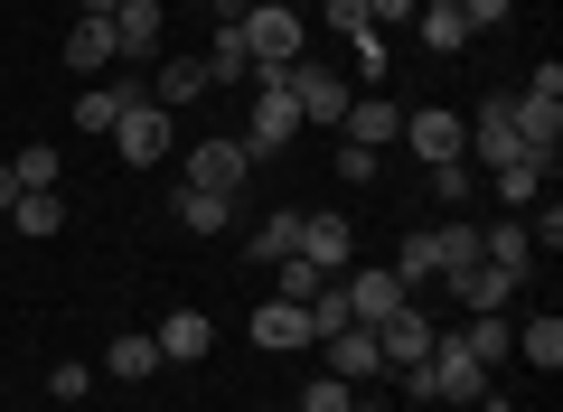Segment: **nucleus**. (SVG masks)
<instances>
[{
    "label": "nucleus",
    "mask_w": 563,
    "mask_h": 412,
    "mask_svg": "<svg viewBox=\"0 0 563 412\" xmlns=\"http://www.w3.org/2000/svg\"><path fill=\"white\" fill-rule=\"evenodd\" d=\"M291 103H301V132H339L347 103H357V85H347L329 57H301L291 66Z\"/></svg>",
    "instance_id": "f257e3e1"
},
{
    "label": "nucleus",
    "mask_w": 563,
    "mask_h": 412,
    "mask_svg": "<svg viewBox=\"0 0 563 412\" xmlns=\"http://www.w3.org/2000/svg\"><path fill=\"white\" fill-rule=\"evenodd\" d=\"M235 38H244V57H254V66H291V57H301V38H310V20H301V10H282V0H254V10L235 20Z\"/></svg>",
    "instance_id": "f03ea898"
},
{
    "label": "nucleus",
    "mask_w": 563,
    "mask_h": 412,
    "mask_svg": "<svg viewBox=\"0 0 563 412\" xmlns=\"http://www.w3.org/2000/svg\"><path fill=\"white\" fill-rule=\"evenodd\" d=\"M244 178H254V151H244V141H198V151H188V188H207V197H244Z\"/></svg>",
    "instance_id": "7ed1b4c3"
},
{
    "label": "nucleus",
    "mask_w": 563,
    "mask_h": 412,
    "mask_svg": "<svg viewBox=\"0 0 563 412\" xmlns=\"http://www.w3.org/2000/svg\"><path fill=\"white\" fill-rule=\"evenodd\" d=\"M347 254H357V225H347V207H301V263H320V272L339 281Z\"/></svg>",
    "instance_id": "20e7f679"
},
{
    "label": "nucleus",
    "mask_w": 563,
    "mask_h": 412,
    "mask_svg": "<svg viewBox=\"0 0 563 412\" xmlns=\"http://www.w3.org/2000/svg\"><path fill=\"white\" fill-rule=\"evenodd\" d=\"M404 141H413L422 169H432V159H461V151H470V113H451V103H422V113H404Z\"/></svg>",
    "instance_id": "39448f33"
},
{
    "label": "nucleus",
    "mask_w": 563,
    "mask_h": 412,
    "mask_svg": "<svg viewBox=\"0 0 563 412\" xmlns=\"http://www.w3.org/2000/svg\"><path fill=\"white\" fill-rule=\"evenodd\" d=\"M432 337H442V329H432L413 300H404V310H385V319H376V356H385V375H395V366H422V356H432Z\"/></svg>",
    "instance_id": "423d86ee"
},
{
    "label": "nucleus",
    "mask_w": 563,
    "mask_h": 412,
    "mask_svg": "<svg viewBox=\"0 0 563 412\" xmlns=\"http://www.w3.org/2000/svg\"><path fill=\"white\" fill-rule=\"evenodd\" d=\"M320 375H339V385H366V375H385V356H376V329H329L320 337Z\"/></svg>",
    "instance_id": "0eeeda50"
},
{
    "label": "nucleus",
    "mask_w": 563,
    "mask_h": 412,
    "mask_svg": "<svg viewBox=\"0 0 563 412\" xmlns=\"http://www.w3.org/2000/svg\"><path fill=\"white\" fill-rule=\"evenodd\" d=\"M113 151L132 159V169H161V159H169V113H161V103H132V113L113 122Z\"/></svg>",
    "instance_id": "6e6552de"
},
{
    "label": "nucleus",
    "mask_w": 563,
    "mask_h": 412,
    "mask_svg": "<svg viewBox=\"0 0 563 412\" xmlns=\"http://www.w3.org/2000/svg\"><path fill=\"white\" fill-rule=\"evenodd\" d=\"M461 159H470V169H507V159H526V151H517V122H507V94L470 113V151H461Z\"/></svg>",
    "instance_id": "1a4fd4ad"
},
{
    "label": "nucleus",
    "mask_w": 563,
    "mask_h": 412,
    "mask_svg": "<svg viewBox=\"0 0 563 412\" xmlns=\"http://www.w3.org/2000/svg\"><path fill=\"white\" fill-rule=\"evenodd\" d=\"M432 385H442V403H479V393H488V366L461 347V337H432Z\"/></svg>",
    "instance_id": "9d476101"
},
{
    "label": "nucleus",
    "mask_w": 563,
    "mask_h": 412,
    "mask_svg": "<svg viewBox=\"0 0 563 412\" xmlns=\"http://www.w3.org/2000/svg\"><path fill=\"white\" fill-rule=\"evenodd\" d=\"M442 291H451V300H461V310H470V319H488V310H507V300H517V291H526V281H517V272H498V263H470V272H451V281H442Z\"/></svg>",
    "instance_id": "9b49d317"
},
{
    "label": "nucleus",
    "mask_w": 563,
    "mask_h": 412,
    "mask_svg": "<svg viewBox=\"0 0 563 412\" xmlns=\"http://www.w3.org/2000/svg\"><path fill=\"white\" fill-rule=\"evenodd\" d=\"M339 300H347V319H357V329H376V319H385V310H404L413 291H404L395 272H339Z\"/></svg>",
    "instance_id": "f8f14e48"
},
{
    "label": "nucleus",
    "mask_w": 563,
    "mask_h": 412,
    "mask_svg": "<svg viewBox=\"0 0 563 412\" xmlns=\"http://www.w3.org/2000/svg\"><path fill=\"white\" fill-rule=\"evenodd\" d=\"M66 66H76L85 85H95V76H113V66H122V38H113V20H76V29H66Z\"/></svg>",
    "instance_id": "ddd939ff"
},
{
    "label": "nucleus",
    "mask_w": 563,
    "mask_h": 412,
    "mask_svg": "<svg viewBox=\"0 0 563 412\" xmlns=\"http://www.w3.org/2000/svg\"><path fill=\"white\" fill-rule=\"evenodd\" d=\"M151 337H161V366H198V356L217 347V319H207V310H169Z\"/></svg>",
    "instance_id": "4468645a"
},
{
    "label": "nucleus",
    "mask_w": 563,
    "mask_h": 412,
    "mask_svg": "<svg viewBox=\"0 0 563 412\" xmlns=\"http://www.w3.org/2000/svg\"><path fill=\"white\" fill-rule=\"evenodd\" d=\"M479 263H498V272L536 281V235H526V216H498V225H479Z\"/></svg>",
    "instance_id": "2eb2a0df"
},
{
    "label": "nucleus",
    "mask_w": 563,
    "mask_h": 412,
    "mask_svg": "<svg viewBox=\"0 0 563 412\" xmlns=\"http://www.w3.org/2000/svg\"><path fill=\"white\" fill-rule=\"evenodd\" d=\"M161 0H122L113 10V38H122V66H141V57H161Z\"/></svg>",
    "instance_id": "dca6fc26"
},
{
    "label": "nucleus",
    "mask_w": 563,
    "mask_h": 412,
    "mask_svg": "<svg viewBox=\"0 0 563 412\" xmlns=\"http://www.w3.org/2000/svg\"><path fill=\"white\" fill-rule=\"evenodd\" d=\"M339 132L357 141V151H385V141H404V113H395V94H357Z\"/></svg>",
    "instance_id": "f3484780"
},
{
    "label": "nucleus",
    "mask_w": 563,
    "mask_h": 412,
    "mask_svg": "<svg viewBox=\"0 0 563 412\" xmlns=\"http://www.w3.org/2000/svg\"><path fill=\"white\" fill-rule=\"evenodd\" d=\"M385 76H395V38H385V29H357V38H347V85H357V94H385Z\"/></svg>",
    "instance_id": "a211bd4d"
},
{
    "label": "nucleus",
    "mask_w": 563,
    "mask_h": 412,
    "mask_svg": "<svg viewBox=\"0 0 563 412\" xmlns=\"http://www.w3.org/2000/svg\"><path fill=\"white\" fill-rule=\"evenodd\" d=\"M103 375H122V385H151V375H161V337H151V329H122L113 347H103Z\"/></svg>",
    "instance_id": "6ab92c4d"
},
{
    "label": "nucleus",
    "mask_w": 563,
    "mask_h": 412,
    "mask_svg": "<svg viewBox=\"0 0 563 412\" xmlns=\"http://www.w3.org/2000/svg\"><path fill=\"white\" fill-rule=\"evenodd\" d=\"M207 94V66L198 57H161L151 66V103H161V113H179V103H198Z\"/></svg>",
    "instance_id": "aec40b11"
},
{
    "label": "nucleus",
    "mask_w": 563,
    "mask_h": 412,
    "mask_svg": "<svg viewBox=\"0 0 563 412\" xmlns=\"http://www.w3.org/2000/svg\"><path fill=\"white\" fill-rule=\"evenodd\" d=\"M169 207H179V225H188V235H225L244 197H207V188H188V178H179V197H169Z\"/></svg>",
    "instance_id": "412c9836"
},
{
    "label": "nucleus",
    "mask_w": 563,
    "mask_h": 412,
    "mask_svg": "<svg viewBox=\"0 0 563 412\" xmlns=\"http://www.w3.org/2000/svg\"><path fill=\"white\" fill-rule=\"evenodd\" d=\"M254 347H310V310H291V300H254Z\"/></svg>",
    "instance_id": "4be33fe9"
},
{
    "label": "nucleus",
    "mask_w": 563,
    "mask_h": 412,
    "mask_svg": "<svg viewBox=\"0 0 563 412\" xmlns=\"http://www.w3.org/2000/svg\"><path fill=\"white\" fill-rule=\"evenodd\" d=\"M10 225H20L29 244H47V235H57V225H66V197H57V188H29L20 207H10Z\"/></svg>",
    "instance_id": "5701e85b"
},
{
    "label": "nucleus",
    "mask_w": 563,
    "mask_h": 412,
    "mask_svg": "<svg viewBox=\"0 0 563 412\" xmlns=\"http://www.w3.org/2000/svg\"><path fill=\"white\" fill-rule=\"evenodd\" d=\"M320 291H329V272H320V263H301V254H282V263H273V300H291V310H310Z\"/></svg>",
    "instance_id": "b1692460"
},
{
    "label": "nucleus",
    "mask_w": 563,
    "mask_h": 412,
    "mask_svg": "<svg viewBox=\"0 0 563 412\" xmlns=\"http://www.w3.org/2000/svg\"><path fill=\"white\" fill-rule=\"evenodd\" d=\"M432 254H442V272H432V281H451V272H470V263H479V225H470V216H451V225H432Z\"/></svg>",
    "instance_id": "393cba45"
},
{
    "label": "nucleus",
    "mask_w": 563,
    "mask_h": 412,
    "mask_svg": "<svg viewBox=\"0 0 563 412\" xmlns=\"http://www.w3.org/2000/svg\"><path fill=\"white\" fill-rule=\"evenodd\" d=\"M207 94H217V85H254V57H244V38H235V29H217V47H207Z\"/></svg>",
    "instance_id": "a878e982"
},
{
    "label": "nucleus",
    "mask_w": 563,
    "mask_h": 412,
    "mask_svg": "<svg viewBox=\"0 0 563 412\" xmlns=\"http://www.w3.org/2000/svg\"><path fill=\"white\" fill-rule=\"evenodd\" d=\"M282 254H301V207H282V216L254 225V263H263V272H273Z\"/></svg>",
    "instance_id": "bb28decb"
},
{
    "label": "nucleus",
    "mask_w": 563,
    "mask_h": 412,
    "mask_svg": "<svg viewBox=\"0 0 563 412\" xmlns=\"http://www.w3.org/2000/svg\"><path fill=\"white\" fill-rule=\"evenodd\" d=\"M461 347L479 356V366H498V356H517V329H507V310H488V319H470V329H461Z\"/></svg>",
    "instance_id": "cd10ccee"
},
{
    "label": "nucleus",
    "mask_w": 563,
    "mask_h": 412,
    "mask_svg": "<svg viewBox=\"0 0 563 412\" xmlns=\"http://www.w3.org/2000/svg\"><path fill=\"white\" fill-rule=\"evenodd\" d=\"M517 356L554 375V366H563V319H554V310H544V319H526V329H517Z\"/></svg>",
    "instance_id": "c85d7f7f"
},
{
    "label": "nucleus",
    "mask_w": 563,
    "mask_h": 412,
    "mask_svg": "<svg viewBox=\"0 0 563 412\" xmlns=\"http://www.w3.org/2000/svg\"><path fill=\"white\" fill-rule=\"evenodd\" d=\"M413 29H422L432 57H461V47H470V20H461V10H413Z\"/></svg>",
    "instance_id": "c756f323"
},
{
    "label": "nucleus",
    "mask_w": 563,
    "mask_h": 412,
    "mask_svg": "<svg viewBox=\"0 0 563 412\" xmlns=\"http://www.w3.org/2000/svg\"><path fill=\"white\" fill-rule=\"evenodd\" d=\"M432 272H442V254H432V225H413V235L395 244V281L413 291V281H432Z\"/></svg>",
    "instance_id": "7c9ffc66"
},
{
    "label": "nucleus",
    "mask_w": 563,
    "mask_h": 412,
    "mask_svg": "<svg viewBox=\"0 0 563 412\" xmlns=\"http://www.w3.org/2000/svg\"><path fill=\"white\" fill-rule=\"evenodd\" d=\"M10 178H20V197H29V188H57V141H20Z\"/></svg>",
    "instance_id": "2f4dec72"
},
{
    "label": "nucleus",
    "mask_w": 563,
    "mask_h": 412,
    "mask_svg": "<svg viewBox=\"0 0 563 412\" xmlns=\"http://www.w3.org/2000/svg\"><path fill=\"white\" fill-rule=\"evenodd\" d=\"M544 178H554L544 159H507V169H498V197H507V207H536V197H544Z\"/></svg>",
    "instance_id": "473e14b6"
},
{
    "label": "nucleus",
    "mask_w": 563,
    "mask_h": 412,
    "mask_svg": "<svg viewBox=\"0 0 563 412\" xmlns=\"http://www.w3.org/2000/svg\"><path fill=\"white\" fill-rule=\"evenodd\" d=\"M470 188H479L470 159H432V207H470Z\"/></svg>",
    "instance_id": "72a5a7b5"
},
{
    "label": "nucleus",
    "mask_w": 563,
    "mask_h": 412,
    "mask_svg": "<svg viewBox=\"0 0 563 412\" xmlns=\"http://www.w3.org/2000/svg\"><path fill=\"white\" fill-rule=\"evenodd\" d=\"M301 412H357V385H339V375H310V385H301Z\"/></svg>",
    "instance_id": "f704fd0d"
},
{
    "label": "nucleus",
    "mask_w": 563,
    "mask_h": 412,
    "mask_svg": "<svg viewBox=\"0 0 563 412\" xmlns=\"http://www.w3.org/2000/svg\"><path fill=\"white\" fill-rule=\"evenodd\" d=\"M385 151H357V141H339V188H376Z\"/></svg>",
    "instance_id": "c9c22d12"
},
{
    "label": "nucleus",
    "mask_w": 563,
    "mask_h": 412,
    "mask_svg": "<svg viewBox=\"0 0 563 412\" xmlns=\"http://www.w3.org/2000/svg\"><path fill=\"white\" fill-rule=\"evenodd\" d=\"M47 393H57V403H85V393H95V366H76V356L47 366Z\"/></svg>",
    "instance_id": "e433bc0d"
},
{
    "label": "nucleus",
    "mask_w": 563,
    "mask_h": 412,
    "mask_svg": "<svg viewBox=\"0 0 563 412\" xmlns=\"http://www.w3.org/2000/svg\"><path fill=\"white\" fill-rule=\"evenodd\" d=\"M395 385H404V403H442V385H432V356H422V366H395Z\"/></svg>",
    "instance_id": "4c0bfd02"
},
{
    "label": "nucleus",
    "mask_w": 563,
    "mask_h": 412,
    "mask_svg": "<svg viewBox=\"0 0 563 412\" xmlns=\"http://www.w3.org/2000/svg\"><path fill=\"white\" fill-rule=\"evenodd\" d=\"M320 29H339V38H357V29H366V0H320Z\"/></svg>",
    "instance_id": "58836bf2"
},
{
    "label": "nucleus",
    "mask_w": 563,
    "mask_h": 412,
    "mask_svg": "<svg viewBox=\"0 0 563 412\" xmlns=\"http://www.w3.org/2000/svg\"><path fill=\"white\" fill-rule=\"evenodd\" d=\"M461 20L470 29H507V20H517V0H461Z\"/></svg>",
    "instance_id": "ea45409f"
},
{
    "label": "nucleus",
    "mask_w": 563,
    "mask_h": 412,
    "mask_svg": "<svg viewBox=\"0 0 563 412\" xmlns=\"http://www.w3.org/2000/svg\"><path fill=\"white\" fill-rule=\"evenodd\" d=\"M526 235H536L544 254H554V244H563V207H526Z\"/></svg>",
    "instance_id": "a19ab883"
},
{
    "label": "nucleus",
    "mask_w": 563,
    "mask_h": 412,
    "mask_svg": "<svg viewBox=\"0 0 563 412\" xmlns=\"http://www.w3.org/2000/svg\"><path fill=\"white\" fill-rule=\"evenodd\" d=\"M526 94H544V103H563V57H536V76H526Z\"/></svg>",
    "instance_id": "79ce46f5"
},
{
    "label": "nucleus",
    "mask_w": 563,
    "mask_h": 412,
    "mask_svg": "<svg viewBox=\"0 0 563 412\" xmlns=\"http://www.w3.org/2000/svg\"><path fill=\"white\" fill-rule=\"evenodd\" d=\"M10 207H20V178H10V159H0V216H10Z\"/></svg>",
    "instance_id": "37998d69"
},
{
    "label": "nucleus",
    "mask_w": 563,
    "mask_h": 412,
    "mask_svg": "<svg viewBox=\"0 0 563 412\" xmlns=\"http://www.w3.org/2000/svg\"><path fill=\"white\" fill-rule=\"evenodd\" d=\"M113 10H122V0H76V20H113Z\"/></svg>",
    "instance_id": "c03bdc74"
},
{
    "label": "nucleus",
    "mask_w": 563,
    "mask_h": 412,
    "mask_svg": "<svg viewBox=\"0 0 563 412\" xmlns=\"http://www.w3.org/2000/svg\"><path fill=\"white\" fill-rule=\"evenodd\" d=\"M357 412H385V403H366V393H357Z\"/></svg>",
    "instance_id": "a18cd8bd"
},
{
    "label": "nucleus",
    "mask_w": 563,
    "mask_h": 412,
    "mask_svg": "<svg viewBox=\"0 0 563 412\" xmlns=\"http://www.w3.org/2000/svg\"><path fill=\"white\" fill-rule=\"evenodd\" d=\"M188 10H198V0H188Z\"/></svg>",
    "instance_id": "49530a36"
}]
</instances>
